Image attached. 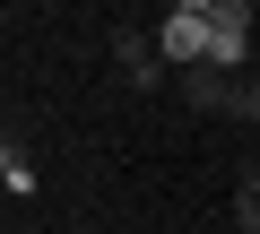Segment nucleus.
Masks as SVG:
<instances>
[{"mask_svg":"<svg viewBox=\"0 0 260 234\" xmlns=\"http://www.w3.org/2000/svg\"><path fill=\"white\" fill-rule=\"evenodd\" d=\"M251 61V0H225L208 18V70H243Z\"/></svg>","mask_w":260,"mask_h":234,"instance_id":"nucleus-1","label":"nucleus"},{"mask_svg":"<svg viewBox=\"0 0 260 234\" xmlns=\"http://www.w3.org/2000/svg\"><path fill=\"white\" fill-rule=\"evenodd\" d=\"M225 217H234L243 234H260V174H243V182H234V208H225Z\"/></svg>","mask_w":260,"mask_h":234,"instance_id":"nucleus-6","label":"nucleus"},{"mask_svg":"<svg viewBox=\"0 0 260 234\" xmlns=\"http://www.w3.org/2000/svg\"><path fill=\"white\" fill-rule=\"evenodd\" d=\"M174 9H191V18H217V9H225V0H174Z\"/></svg>","mask_w":260,"mask_h":234,"instance_id":"nucleus-8","label":"nucleus"},{"mask_svg":"<svg viewBox=\"0 0 260 234\" xmlns=\"http://www.w3.org/2000/svg\"><path fill=\"white\" fill-rule=\"evenodd\" d=\"M225 95H234V70H208V61L182 70V104L191 113H225Z\"/></svg>","mask_w":260,"mask_h":234,"instance_id":"nucleus-4","label":"nucleus"},{"mask_svg":"<svg viewBox=\"0 0 260 234\" xmlns=\"http://www.w3.org/2000/svg\"><path fill=\"white\" fill-rule=\"evenodd\" d=\"M156 52H165L174 70H200V61H208V18H191V9H165V26H156Z\"/></svg>","mask_w":260,"mask_h":234,"instance_id":"nucleus-2","label":"nucleus"},{"mask_svg":"<svg viewBox=\"0 0 260 234\" xmlns=\"http://www.w3.org/2000/svg\"><path fill=\"white\" fill-rule=\"evenodd\" d=\"M225 122H251V130H260V78H234V95H225Z\"/></svg>","mask_w":260,"mask_h":234,"instance_id":"nucleus-7","label":"nucleus"},{"mask_svg":"<svg viewBox=\"0 0 260 234\" xmlns=\"http://www.w3.org/2000/svg\"><path fill=\"white\" fill-rule=\"evenodd\" d=\"M0 182H9L18 199L35 191V156H26V139H9V148H0Z\"/></svg>","mask_w":260,"mask_h":234,"instance_id":"nucleus-5","label":"nucleus"},{"mask_svg":"<svg viewBox=\"0 0 260 234\" xmlns=\"http://www.w3.org/2000/svg\"><path fill=\"white\" fill-rule=\"evenodd\" d=\"M251 174H260V165H251Z\"/></svg>","mask_w":260,"mask_h":234,"instance_id":"nucleus-9","label":"nucleus"},{"mask_svg":"<svg viewBox=\"0 0 260 234\" xmlns=\"http://www.w3.org/2000/svg\"><path fill=\"white\" fill-rule=\"evenodd\" d=\"M113 61H121V87H156V61H165V52H156L139 26H121V35H113Z\"/></svg>","mask_w":260,"mask_h":234,"instance_id":"nucleus-3","label":"nucleus"}]
</instances>
